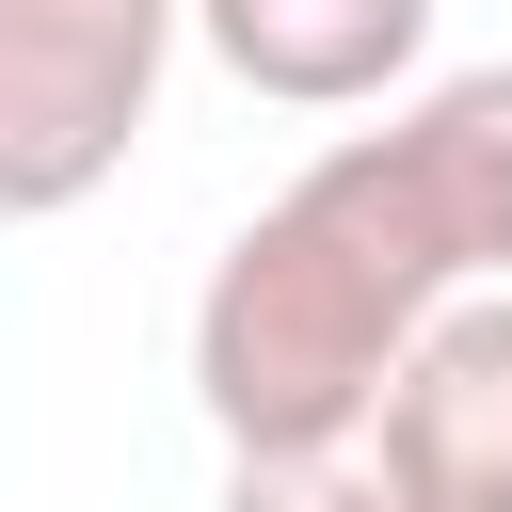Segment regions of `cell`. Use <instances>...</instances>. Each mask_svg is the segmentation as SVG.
Instances as JSON below:
<instances>
[{
    "label": "cell",
    "instance_id": "obj_3",
    "mask_svg": "<svg viewBox=\"0 0 512 512\" xmlns=\"http://www.w3.org/2000/svg\"><path fill=\"white\" fill-rule=\"evenodd\" d=\"M368 432L400 448V480L432 512H512V272L496 288H448L416 320V352L384 368Z\"/></svg>",
    "mask_w": 512,
    "mask_h": 512
},
{
    "label": "cell",
    "instance_id": "obj_5",
    "mask_svg": "<svg viewBox=\"0 0 512 512\" xmlns=\"http://www.w3.org/2000/svg\"><path fill=\"white\" fill-rule=\"evenodd\" d=\"M224 512H432L400 480L384 432H320V448H224Z\"/></svg>",
    "mask_w": 512,
    "mask_h": 512
},
{
    "label": "cell",
    "instance_id": "obj_4",
    "mask_svg": "<svg viewBox=\"0 0 512 512\" xmlns=\"http://www.w3.org/2000/svg\"><path fill=\"white\" fill-rule=\"evenodd\" d=\"M192 32L272 112H384L432 64V0H192Z\"/></svg>",
    "mask_w": 512,
    "mask_h": 512
},
{
    "label": "cell",
    "instance_id": "obj_2",
    "mask_svg": "<svg viewBox=\"0 0 512 512\" xmlns=\"http://www.w3.org/2000/svg\"><path fill=\"white\" fill-rule=\"evenodd\" d=\"M192 0H0V224H64L160 128Z\"/></svg>",
    "mask_w": 512,
    "mask_h": 512
},
{
    "label": "cell",
    "instance_id": "obj_1",
    "mask_svg": "<svg viewBox=\"0 0 512 512\" xmlns=\"http://www.w3.org/2000/svg\"><path fill=\"white\" fill-rule=\"evenodd\" d=\"M512 272V64L400 80L384 128H336L192 288V400L224 448L368 432L384 368L448 288Z\"/></svg>",
    "mask_w": 512,
    "mask_h": 512
}]
</instances>
